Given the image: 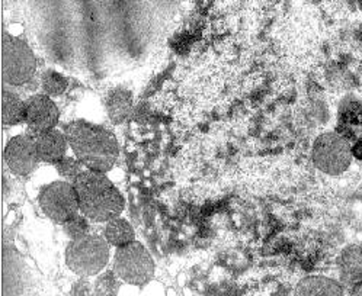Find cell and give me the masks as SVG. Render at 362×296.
I'll list each match as a JSON object with an SVG mask.
<instances>
[{
	"instance_id": "obj_1",
	"label": "cell",
	"mask_w": 362,
	"mask_h": 296,
	"mask_svg": "<svg viewBox=\"0 0 362 296\" xmlns=\"http://www.w3.org/2000/svg\"><path fill=\"white\" fill-rule=\"evenodd\" d=\"M66 137L76 158L86 169L107 173L115 166L119 147L110 131L79 121L67 128Z\"/></svg>"
},
{
	"instance_id": "obj_2",
	"label": "cell",
	"mask_w": 362,
	"mask_h": 296,
	"mask_svg": "<svg viewBox=\"0 0 362 296\" xmlns=\"http://www.w3.org/2000/svg\"><path fill=\"white\" fill-rule=\"evenodd\" d=\"M79 198L81 213L92 223H108L118 218L124 198L105 173L86 169L73 182Z\"/></svg>"
},
{
	"instance_id": "obj_3",
	"label": "cell",
	"mask_w": 362,
	"mask_h": 296,
	"mask_svg": "<svg viewBox=\"0 0 362 296\" xmlns=\"http://www.w3.org/2000/svg\"><path fill=\"white\" fill-rule=\"evenodd\" d=\"M111 257L108 241L95 234L71 239L66 249V264L81 278L98 276Z\"/></svg>"
},
{
	"instance_id": "obj_4",
	"label": "cell",
	"mask_w": 362,
	"mask_h": 296,
	"mask_svg": "<svg viewBox=\"0 0 362 296\" xmlns=\"http://www.w3.org/2000/svg\"><path fill=\"white\" fill-rule=\"evenodd\" d=\"M35 70L37 59L30 45L5 32L2 44V77L5 85L22 86L28 83Z\"/></svg>"
},
{
	"instance_id": "obj_5",
	"label": "cell",
	"mask_w": 362,
	"mask_h": 296,
	"mask_svg": "<svg viewBox=\"0 0 362 296\" xmlns=\"http://www.w3.org/2000/svg\"><path fill=\"white\" fill-rule=\"evenodd\" d=\"M112 271L128 285L144 286L153 279L156 266L147 249L139 241H133L130 244L117 249Z\"/></svg>"
},
{
	"instance_id": "obj_6",
	"label": "cell",
	"mask_w": 362,
	"mask_h": 296,
	"mask_svg": "<svg viewBox=\"0 0 362 296\" xmlns=\"http://www.w3.org/2000/svg\"><path fill=\"white\" fill-rule=\"evenodd\" d=\"M352 144L336 131L325 132L313 144L312 160L315 166L329 176L346 172L352 163Z\"/></svg>"
},
{
	"instance_id": "obj_7",
	"label": "cell",
	"mask_w": 362,
	"mask_h": 296,
	"mask_svg": "<svg viewBox=\"0 0 362 296\" xmlns=\"http://www.w3.org/2000/svg\"><path fill=\"white\" fill-rule=\"evenodd\" d=\"M40 206L47 218L62 225L81 212L74 186L66 180L45 186L40 194Z\"/></svg>"
},
{
	"instance_id": "obj_8",
	"label": "cell",
	"mask_w": 362,
	"mask_h": 296,
	"mask_svg": "<svg viewBox=\"0 0 362 296\" xmlns=\"http://www.w3.org/2000/svg\"><path fill=\"white\" fill-rule=\"evenodd\" d=\"M5 163L16 176H28L37 169L40 158L31 132L22 134L8 143L5 148Z\"/></svg>"
},
{
	"instance_id": "obj_9",
	"label": "cell",
	"mask_w": 362,
	"mask_h": 296,
	"mask_svg": "<svg viewBox=\"0 0 362 296\" xmlns=\"http://www.w3.org/2000/svg\"><path fill=\"white\" fill-rule=\"evenodd\" d=\"M60 118L57 105L47 95H34L25 100L23 122L31 132L53 129Z\"/></svg>"
},
{
	"instance_id": "obj_10",
	"label": "cell",
	"mask_w": 362,
	"mask_h": 296,
	"mask_svg": "<svg viewBox=\"0 0 362 296\" xmlns=\"http://www.w3.org/2000/svg\"><path fill=\"white\" fill-rule=\"evenodd\" d=\"M31 136L40 161L56 165L57 161L66 157V151L69 147L66 134L53 128L41 132H31Z\"/></svg>"
},
{
	"instance_id": "obj_11",
	"label": "cell",
	"mask_w": 362,
	"mask_h": 296,
	"mask_svg": "<svg viewBox=\"0 0 362 296\" xmlns=\"http://www.w3.org/2000/svg\"><path fill=\"white\" fill-rule=\"evenodd\" d=\"M351 144L362 140V103L346 100L339 111L338 131H336Z\"/></svg>"
},
{
	"instance_id": "obj_12",
	"label": "cell",
	"mask_w": 362,
	"mask_h": 296,
	"mask_svg": "<svg viewBox=\"0 0 362 296\" xmlns=\"http://www.w3.org/2000/svg\"><path fill=\"white\" fill-rule=\"evenodd\" d=\"M294 296H345L342 283L326 276H307L296 288Z\"/></svg>"
},
{
	"instance_id": "obj_13",
	"label": "cell",
	"mask_w": 362,
	"mask_h": 296,
	"mask_svg": "<svg viewBox=\"0 0 362 296\" xmlns=\"http://www.w3.org/2000/svg\"><path fill=\"white\" fill-rule=\"evenodd\" d=\"M338 267L344 283L352 288L354 285L362 282V247H346L338 259Z\"/></svg>"
},
{
	"instance_id": "obj_14",
	"label": "cell",
	"mask_w": 362,
	"mask_h": 296,
	"mask_svg": "<svg viewBox=\"0 0 362 296\" xmlns=\"http://www.w3.org/2000/svg\"><path fill=\"white\" fill-rule=\"evenodd\" d=\"M102 237L108 241L110 246H114L115 249L124 247L136 241V232L130 223L119 217L105 223L102 228Z\"/></svg>"
},
{
	"instance_id": "obj_15",
	"label": "cell",
	"mask_w": 362,
	"mask_h": 296,
	"mask_svg": "<svg viewBox=\"0 0 362 296\" xmlns=\"http://www.w3.org/2000/svg\"><path fill=\"white\" fill-rule=\"evenodd\" d=\"M25 102L12 90H2V122L5 126L18 125L23 122Z\"/></svg>"
},
{
	"instance_id": "obj_16",
	"label": "cell",
	"mask_w": 362,
	"mask_h": 296,
	"mask_svg": "<svg viewBox=\"0 0 362 296\" xmlns=\"http://www.w3.org/2000/svg\"><path fill=\"white\" fill-rule=\"evenodd\" d=\"M121 282L114 271L99 273L93 285V296H118Z\"/></svg>"
},
{
	"instance_id": "obj_17",
	"label": "cell",
	"mask_w": 362,
	"mask_h": 296,
	"mask_svg": "<svg viewBox=\"0 0 362 296\" xmlns=\"http://www.w3.org/2000/svg\"><path fill=\"white\" fill-rule=\"evenodd\" d=\"M67 86H69V83H67L66 77L54 70H47L41 76V89L44 92V95H47L49 97L63 95L66 92Z\"/></svg>"
},
{
	"instance_id": "obj_18",
	"label": "cell",
	"mask_w": 362,
	"mask_h": 296,
	"mask_svg": "<svg viewBox=\"0 0 362 296\" xmlns=\"http://www.w3.org/2000/svg\"><path fill=\"white\" fill-rule=\"evenodd\" d=\"M63 231L70 239H77L90 234V225L89 220L85 217L83 213H77L73 218L66 221L63 224Z\"/></svg>"
},
{
	"instance_id": "obj_19",
	"label": "cell",
	"mask_w": 362,
	"mask_h": 296,
	"mask_svg": "<svg viewBox=\"0 0 362 296\" xmlns=\"http://www.w3.org/2000/svg\"><path fill=\"white\" fill-rule=\"evenodd\" d=\"M54 166H56L59 174L62 177H64L66 182H70V183H73L77 176L86 170V167L81 163L79 160L71 158V157H63L60 161H57Z\"/></svg>"
},
{
	"instance_id": "obj_20",
	"label": "cell",
	"mask_w": 362,
	"mask_h": 296,
	"mask_svg": "<svg viewBox=\"0 0 362 296\" xmlns=\"http://www.w3.org/2000/svg\"><path fill=\"white\" fill-rule=\"evenodd\" d=\"M130 106H132V102H130V99H128V96H125L121 92H117L115 95L111 96V99L108 102L111 118H114L115 121H119L122 117L127 115L128 109H130Z\"/></svg>"
},
{
	"instance_id": "obj_21",
	"label": "cell",
	"mask_w": 362,
	"mask_h": 296,
	"mask_svg": "<svg viewBox=\"0 0 362 296\" xmlns=\"http://www.w3.org/2000/svg\"><path fill=\"white\" fill-rule=\"evenodd\" d=\"M70 296H93V285L88 278L76 280L70 289Z\"/></svg>"
},
{
	"instance_id": "obj_22",
	"label": "cell",
	"mask_w": 362,
	"mask_h": 296,
	"mask_svg": "<svg viewBox=\"0 0 362 296\" xmlns=\"http://www.w3.org/2000/svg\"><path fill=\"white\" fill-rule=\"evenodd\" d=\"M351 150H352V157H354V160L362 161V140L354 143L352 147H351Z\"/></svg>"
},
{
	"instance_id": "obj_23",
	"label": "cell",
	"mask_w": 362,
	"mask_h": 296,
	"mask_svg": "<svg viewBox=\"0 0 362 296\" xmlns=\"http://www.w3.org/2000/svg\"><path fill=\"white\" fill-rule=\"evenodd\" d=\"M349 296H362V282H359L351 288Z\"/></svg>"
}]
</instances>
